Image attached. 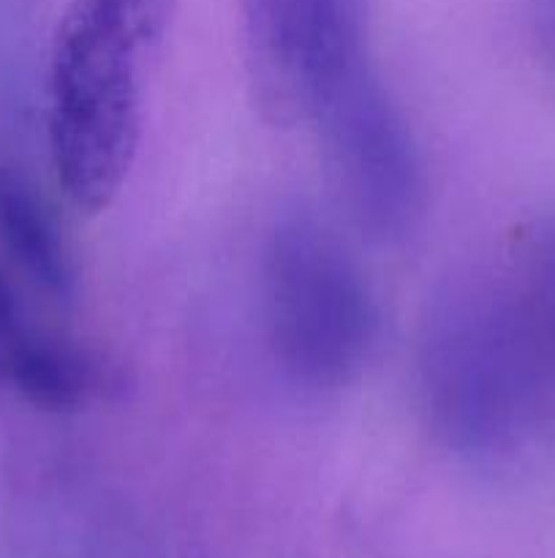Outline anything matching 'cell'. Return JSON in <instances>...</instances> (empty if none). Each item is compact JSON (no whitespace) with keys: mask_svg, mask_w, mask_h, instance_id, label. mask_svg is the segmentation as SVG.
I'll return each instance as SVG.
<instances>
[{"mask_svg":"<svg viewBox=\"0 0 555 558\" xmlns=\"http://www.w3.org/2000/svg\"><path fill=\"white\" fill-rule=\"evenodd\" d=\"M172 0H71L49 54L47 134L60 189L101 213L139 145V60L161 41Z\"/></svg>","mask_w":555,"mask_h":558,"instance_id":"cell-1","label":"cell"},{"mask_svg":"<svg viewBox=\"0 0 555 558\" xmlns=\"http://www.w3.org/2000/svg\"><path fill=\"white\" fill-rule=\"evenodd\" d=\"M267 347L292 385H351L379 343L381 314L362 267L308 207L278 213L261 251Z\"/></svg>","mask_w":555,"mask_h":558,"instance_id":"cell-2","label":"cell"},{"mask_svg":"<svg viewBox=\"0 0 555 558\" xmlns=\"http://www.w3.org/2000/svg\"><path fill=\"white\" fill-rule=\"evenodd\" d=\"M424 423L446 450H498L520 420L526 363L515 316L493 289L449 278L424 311L417 347Z\"/></svg>","mask_w":555,"mask_h":558,"instance_id":"cell-3","label":"cell"},{"mask_svg":"<svg viewBox=\"0 0 555 558\" xmlns=\"http://www.w3.org/2000/svg\"><path fill=\"white\" fill-rule=\"evenodd\" d=\"M310 123L354 223L381 245L406 243L424 216L422 156L379 71H354L316 107Z\"/></svg>","mask_w":555,"mask_h":558,"instance_id":"cell-4","label":"cell"},{"mask_svg":"<svg viewBox=\"0 0 555 558\" xmlns=\"http://www.w3.org/2000/svg\"><path fill=\"white\" fill-rule=\"evenodd\" d=\"M261 104L310 120L354 71L370 65L368 0H239Z\"/></svg>","mask_w":555,"mask_h":558,"instance_id":"cell-5","label":"cell"},{"mask_svg":"<svg viewBox=\"0 0 555 558\" xmlns=\"http://www.w3.org/2000/svg\"><path fill=\"white\" fill-rule=\"evenodd\" d=\"M109 385V371L82 349L30 322L0 272V387L38 409L85 407Z\"/></svg>","mask_w":555,"mask_h":558,"instance_id":"cell-6","label":"cell"},{"mask_svg":"<svg viewBox=\"0 0 555 558\" xmlns=\"http://www.w3.org/2000/svg\"><path fill=\"white\" fill-rule=\"evenodd\" d=\"M0 245L49 298H74L76 270L58 221L38 191L9 167H0Z\"/></svg>","mask_w":555,"mask_h":558,"instance_id":"cell-7","label":"cell"},{"mask_svg":"<svg viewBox=\"0 0 555 558\" xmlns=\"http://www.w3.org/2000/svg\"><path fill=\"white\" fill-rule=\"evenodd\" d=\"M536 25L544 47H547V52L555 58V0H539Z\"/></svg>","mask_w":555,"mask_h":558,"instance_id":"cell-8","label":"cell"}]
</instances>
